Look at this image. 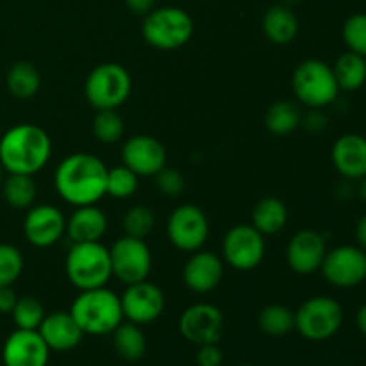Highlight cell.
<instances>
[{
	"mask_svg": "<svg viewBox=\"0 0 366 366\" xmlns=\"http://www.w3.org/2000/svg\"><path fill=\"white\" fill-rule=\"evenodd\" d=\"M107 167L89 152L64 157L54 172V186L64 202L75 207L92 206L106 197Z\"/></svg>",
	"mask_w": 366,
	"mask_h": 366,
	"instance_id": "6da1fadb",
	"label": "cell"
},
{
	"mask_svg": "<svg viewBox=\"0 0 366 366\" xmlns=\"http://www.w3.org/2000/svg\"><path fill=\"white\" fill-rule=\"evenodd\" d=\"M52 139L36 124H18L0 138V163L7 174L34 175L46 167Z\"/></svg>",
	"mask_w": 366,
	"mask_h": 366,
	"instance_id": "7a4b0ae2",
	"label": "cell"
},
{
	"mask_svg": "<svg viewBox=\"0 0 366 366\" xmlns=\"http://www.w3.org/2000/svg\"><path fill=\"white\" fill-rule=\"evenodd\" d=\"M84 335L106 336L111 335L124 322L120 297L106 286L93 290H82L70 307Z\"/></svg>",
	"mask_w": 366,
	"mask_h": 366,
	"instance_id": "3957f363",
	"label": "cell"
},
{
	"mask_svg": "<svg viewBox=\"0 0 366 366\" xmlns=\"http://www.w3.org/2000/svg\"><path fill=\"white\" fill-rule=\"evenodd\" d=\"M66 275L77 290L102 288L113 277L109 249L100 242L74 243L64 261Z\"/></svg>",
	"mask_w": 366,
	"mask_h": 366,
	"instance_id": "277c9868",
	"label": "cell"
},
{
	"mask_svg": "<svg viewBox=\"0 0 366 366\" xmlns=\"http://www.w3.org/2000/svg\"><path fill=\"white\" fill-rule=\"evenodd\" d=\"M193 18L181 7H157L145 14L142 24L143 39L157 50H177L192 39Z\"/></svg>",
	"mask_w": 366,
	"mask_h": 366,
	"instance_id": "5b68a950",
	"label": "cell"
},
{
	"mask_svg": "<svg viewBox=\"0 0 366 366\" xmlns=\"http://www.w3.org/2000/svg\"><path fill=\"white\" fill-rule=\"evenodd\" d=\"M292 88L297 100L310 109L331 106L340 93L332 66L320 59L302 61L293 71Z\"/></svg>",
	"mask_w": 366,
	"mask_h": 366,
	"instance_id": "8992f818",
	"label": "cell"
},
{
	"mask_svg": "<svg viewBox=\"0 0 366 366\" xmlns=\"http://www.w3.org/2000/svg\"><path fill=\"white\" fill-rule=\"evenodd\" d=\"M132 79L118 63H102L93 68L84 82V95L97 111L118 109L129 99Z\"/></svg>",
	"mask_w": 366,
	"mask_h": 366,
	"instance_id": "52a82bcc",
	"label": "cell"
},
{
	"mask_svg": "<svg viewBox=\"0 0 366 366\" xmlns=\"http://www.w3.org/2000/svg\"><path fill=\"white\" fill-rule=\"evenodd\" d=\"M343 307L338 300L325 295L304 300L295 311V329L310 342H325L340 331Z\"/></svg>",
	"mask_w": 366,
	"mask_h": 366,
	"instance_id": "ba28073f",
	"label": "cell"
},
{
	"mask_svg": "<svg viewBox=\"0 0 366 366\" xmlns=\"http://www.w3.org/2000/svg\"><path fill=\"white\" fill-rule=\"evenodd\" d=\"M267 252L264 236L252 224H239L229 229L222 242V254L225 263L239 272L257 268Z\"/></svg>",
	"mask_w": 366,
	"mask_h": 366,
	"instance_id": "9c48e42d",
	"label": "cell"
},
{
	"mask_svg": "<svg viewBox=\"0 0 366 366\" xmlns=\"http://www.w3.org/2000/svg\"><path fill=\"white\" fill-rule=\"evenodd\" d=\"M109 256L113 275L125 286L149 279L152 270V252L145 239L122 236L109 249Z\"/></svg>",
	"mask_w": 366,
	"mask_h": 366,
	"instance_id": "30bf717a",
	"label": "cell"
},
{
	"mask_svg": "<svg viewBox=\"0 0 366 366\" xmlns=\"http://www.w3.org/2000/svg\"><path fill=\"white\" fill-rule=\"evenodd\" d=\"M167 234L172 245L182 252H197L209 236V220L195 204H182L170 213Z\"/></svg>",
	"mask_w": 366,
	"mask_h": 366,
	"instance_id": "8fae6325",
	"label": "cell"
},
{
	"mask_svg": "<svg viewBox=\"0 0 366 366\" xmlns=\"http://www.w3.org/2000/svg\"><path fill=\"white\" fill-rule=\"evenodd\" d=\"M325 281L336 288H356L366 279V250L360 245H340L327 250L320 267Z\"/></svg>",
	"mask_w": 366,
	"mask_h": 366,
	"instance_id": "7c38bea8",
	"label": "cell"
},
{
	"mask_svg": "<svg viewBox=\"0 0 366 366\" xmlns=\"http://www.w3.org/2000/svg\"><path fill=\"white\" fill-rule=\"evenodd\" d=\"M225 327L224 313L207 302L193 304L179 318V332L193 345H209L222 340Z\"/></svg>",
	"mask_w": 366,
	"mask_h": 366,
	"instance_id": "4fadbf2b",
	"label": "cell"
},
{
	"mask_svg": "<svg viewBox=\"0 0 366 366\" xmlns=\"http://www.w3.org/2000/svg\"><path fill=\"white\" fill-rule=\"evenodd\" d=\"M122 311L127 322L136 325H147L156 322L164 311V295L159 286L149 281L127 285L120 297Z\"/></svg>",
	"mask_w": 366,
	"mask_h": 366,
	"instance_id": "5bb4252c",
	"label": "cell"
},
{
	"mask_svg": "<svg viewBox=\"0 0 366 366\" xmlns=\"http://www.w3.org/2000/svg\"><path fill=\"white\" fill-rule=\"evenodd\" d=\"M66 232V218L50 204H39V206L29 207L24 218V234L31 245L38 249L52 247L63 238Z\"/></svg>",
	"mask_w": 366,
	"mask_h": 366,
	"instance_id": "9a60e30c",
	"label": "cell"
},
{
	"mask_svg": "<svg viewBox=\"0 0 366 366\" xmlns=\"http://www.w3.org/2000/svg\"><path fill=\"white\" fill-rule=\"evenodd\" d=\"M122 159L139 177H152L167 167V149L154 136L136 134L125 142Z\"/></svg>",
	"mask_w": 366,
	"mask_h": 366,
	"instance_id": "2e32d148",
	"label": "cell"
},
{
	"mask_svg": "<svg viewBox=\"0 0 366 366\" xmlns=\"http://www.w3.org/2000/svg\"><path fill=\"white\" fill-rule=\"evenodd\" d=\"M325 254H327V243L324 236L311 229H302L290 239L286 261L295 274L310 275L320 270Z\"/></svg>",
	"mask_w": 366,
	"mask_h": 366,
	"instance_id": "e0dca14e",
	"label": "cell"
},
{
	"mask_svg": "<svg viewBox=\"0 0 366 366\" xmlns=\"http://www.w3.org/2000/svg\"><path fill=\"white\" fill-rule=\"evenodd\" d=\"M50 349L38 331L16 329L2 347L4 366H46Z\"/></svg>",
	"mask_w": 366,
	"mask_h": 366,
	"instance_id": "ac0fdd59",
	"label": "cell"
},
{
	"mask_svg": "<svg viewBox=\"0 0 366 366\" xmlns=\"http://www.w3.org/2000/svg\"><path fill=\"white\" fill-rule=\"evenodd\" d=\"M224 279V261L213 252L197 250L182 268V281L193 293H211Z\"/></svg>",
	"mask_w": 366,
	"mask_h": 366,
	"instance_id": "d6986e66",
	"label": "cell"
},
{
	"mask_svg": "<svg viewBox=\"0 0 366 366\" xmlns=\"http://www.w3.org/2000/svg\"><path fill=\"white\" fill-rule=\"evenodd\" d=\"M331 159L340 175L360 181L366 175V138L361 134H343L335 142Z\"/></svg>",
	"mask_w": 366,
	"mask_h": 366,
	"instance_id": "ffe728a7",
	"label": "cell"
},
{
	"mask_svg": "<svg viewBox=\"0 0 366 366\" xmlns=\"http://www.w3.org/2000/svg\"><path fill=\"white\" fill-rule=\"evenodd\" d=\"M38 332L45 340L46 347L56 352L75 349L84 336L70 311H54V313L45 315Z\"/></svg>",
	"mask_w": 366,
	"mask_h": 366,
	"instance_id": "44dd1931",
	"label": "cell"
},
{
	"mask_svg": "<svg viewBox=\"0 0 366 366\" xmlns=\"http://www.w3.org/2000/svg\"><path fill=\"white\" fill-rule=\"evenodd\" d=\"M107 231V217L97 204L81 206L66 222V234L71 243L100 242Z\"/></svg>",
	"mask_w": 366,
	"mask_h": 366,
	"instance_id": "7402d4cb",
	"label": "cell"
},
{
	"mask_svg": "<svg viewBox=\"0 0 366 366\" xmlns=\"http://www.w3.org/2000/svg\"><path fill=\"white\" fill-rule=\"evenodd\" d=\"M263 34L274 45H288L299 34V18L292 7L285 4H275L263 16Z\"/></svg>",
	"mask_w": 366,
	"mask_h": 366,
	"instance_id": "603a6c76",
	"label": "cell"
},
{
	"mask_svg": "<svg viewBox=\"0 0 366 366\" xmlns=\"http://www.w3.org/2000/svg\"><path fill=\"white\" fill-rule=\"evenodd\" d=\"M288 224V207L277 197H263L252 209V225L263 236L281 232Z\"/></svg>",
	"mask_w": 366,
	"mask_h": 366,
	"instance_id": "cb8c5ba5",
	"label": "cell"
},
{
	"mask_svg": "<svg viewBox=\"0 0 366 366\" xmlns=\"http://www.w3.org/2000/svg\"><path fill=\"white\" fill-rule=\"evenodd\" d=\"M7 92L18 100H31L41 88V75L29 61H18L7 71Z\"/></svg>",
	"mask_w": 366,
	"mask_h": 366,
	"instance_id": "d4e9b609",
	"label": "cell"
},
{
	"mask_svg": "<svg viewBox=\"0 0 366 366\" xmlns=\"http://www.w3.org/2000/svg\"><path fill=\"white\" fill-rule=\"evenodd\" d=\"M111 335H113L114 350L122 360L129 363L142 360L147 350V340L139 325L132 322H122Z\"/></svg>",
	"mask_w": 366,
	"mask_h": 366,
	"instance_id": "484cf974",
	"label": "cell"
},
{
	"mask_svg": "<svg viewBox=\"0 0 366 366\" xmlns=\"http://www.w3.org/2000/svg\"><path fill=\"white\" fill-rule=\"evenodd\" d=\"M332 71H335L340 89L356 92V89L363 88L366 82V57L347 50L336 59Z\"/></svg>",
	"mask_w": 366,
	"mask_h": 366,
	"instance_id": "4316f807",
	"label": "cell"
},
{
	"mask_svg": "<svg viewBox=\"0 0 366 366\" xmlns=\"http://www.w3.org/2000/svg\"><path fill=\"white\" fill-rule=\"evenodd\" d=\"M302 113L293 100H279L268 107L264 114V125L272 134L286 136L300 127Z\"/></svg>",
	"mask_w": 366,
	"mask_h": 366,
	"instance_id": "83f0119b",
	"label": "cell"
},
{
	"mask_svg": "<svg viewBox=\"0 0 366 366\" xmlns=\"http://www.w3.org/2000/svg\"><path fill=\"white\" fill-rule=\"evenodd\" d=\"M4 200L14 209H29L34 204L38 195V186H36L32 175L9 174V177L2 182Z\"/></svg>",
	"mask_w": 366,
	"mask_h": 366,
	"instance_id": "f1b7e54d",
	"label": "cell"
},
{
	"mask_svg": "<svg viewBox=\"0 0 366 366\" xmlns=\"http://www.w3.org/2000/svg\"><path fill=\"white\" fill-rule=\"evenodd\" d=\"M259 329L268 336H286L295 329V311L282 304H270L263 307L257 318Z\"/></svg>",
	"mask_w": 366,
	"mask_h": 366,
	"instance_id": "f546056e",
	"label": "cell"
},
{
	"mask_svg": "<svg viewBox=\"0 0 366 366\" xmlns=\"http://www.w3.org/2000/svg\"><path fill=\"white\" fill-rule=\"evenodd\" d=\"M92 132L100 143L104 145H111L122 139L125 132L124 118L117 113V109H104L99 111L93 118Z\"/></svg>",
	"mask_w": 366,
	"mask_h": 366,
	"instance_id": "4dcf8cb0",
	"label": "cell"
},
{
	"mask_svg": "<svg viewBox=\"0 0 366 366\" xmlns=\"http://www.w3.org/2000/svg\"><path fill=\"white\" fill-rule=\"evenodd\" d=\"M138 177L131 168L125 164L107 168V182H106V195H111L113 199H129L138 192Z\"/></svg>",
	"mask_w": 366,
	"mask_h": 366,
	"instance_id": "1f68e13d",
	"label": "cell"
},
{
	"mask_svg": "<svg viewBox=\"0 0 366 366\" xmlns=\"http://www.w3.org/2000/svg\"><path fill=\"white\" fill-rule=\"evenodd\" d=\"M11 315H13V320L14 324H16V329L38 331L43 318H45V307H43V304L32 295L18 297Z\"/></svg>",
	"mask_w": 366,
	"mask_h": 366,
	"instance_id": "d6a6232c",
	"label": "cell"
},
{
	"mask_svg": "<svg viewBox=\"0 0 366 366\" xmlns=\"http://www.w3.org/2000/svg\"><path fill=\"white\" fill-rule=\"evenodd\" d=\"M154 224H156V217H154L152 209L149 206H143V204L129 207L124 214V220H122L125 236L139 239H145L152 232Z\"/></svg>",
	"mask_w": 366,
	"mask_h": 366,
	"instance_id": "836d02e7",
	"label": "cell"
},
{
	"mask_svg": "<svg viewBox=\"0 0 366 366\" xmlns=\"http://www.w3.org/2000/svg\"><path fill=\"white\" fill-rule=\"evenodd\" d=\"M25 261L20 249L9 243H0V288L13 286L24 272Z\"/></svg>",
	"mask_w": 366,
	"mask_h": 366,
	"instance_id": "e575fe53",
	"label": "cell"
},
{
	"mask_svg": "<svg viewBox=\"0 0 366 366\" xmlns=\"http://www.w3.org/2000/svg\"><path fill=\"white\" fill-rule=\"evenodd\" d=\"M342 36L350 52L366 57V13H356L347 18Z\"/></svg>",
	"mask_w": 366,
	"mask_h": 366,
	"instance_id": "d590c367",
	"label": "cell"
},
{
	"mask_svg": "<svg viewBox=\"0 0 366 366\" xmlns=\"http://www.w3.org/2000/svg\"><path fill=\"white\" fill-rule=\"evenodd\" d=\"M156 184L159 192L167 197H179L184 192V177L179 170L175 168L164 167L163 170L156 174Z\"/></svg>",
	"mask_w": 366,
	"mask_h": 366,
	"instance_id": "8d00e7d4",
	"label": "cell"
},
{
	"mask_svg": "<svg viewBox=\"0 0 366 366\" xmlns=\"http://www.w3.org/2000/svg\"><path fill=\"white\" fill-rule=\"evenodd\" d=\"M224 354L218 349V343H209V345H200L197 352V365L199 366H222Z\"/></svg>",
	"mask_w": 366,
	"mask_h": 366,
	"instance_id": "74e56055",
	"label": "cell"
},
{
	"mask_svg": "<svg viewBox=\"0 0 366 366\" xmlns=\"http://www.w3.org/2000/svg\"><path fill=\"white\" fill-rule=\"evenodd\" d=\"M302 124L306 125L307 131L322 132L327 127V117L320 109H313L306 118H302Z\"/></svg>",
	"mask_w": 366,
	"mask_h": 366,
	"instance_id": "f35d334b",
	"label": "cell"
},
{
	"mask_svg": "<svg viewBox=\"0 0 366 366\" xmlns=\"http://www.w3.org/2000/svg\"><path fill=\"white\" fill-rule=\"evenodd\" d=\"M16 300L18 297L16 293H14L13 286H2V288H0V313H11L14 304H16Z\"/></svg>",
	"mask_w": 366,
	"mask_h": 366,
	"instance_id": "ab89813d",
	"label": "cell"
},
{
	"mask_svg": "<svg viewBox=\"0 0 366 366\" xmlns=\"http://www.w3.org/2000/svg\"><path fill=\"white\" fill-rule=\"evenodd\" d=\"M156 0H125V6L134 14H147L154 9Z\"/></svg>",
	"mask_w": 366,
	"mask_h": 366,
	"instance_id": "60d3db41",
	"label": "cell"
},
{
	"mask_svg": "<svg viewBox=\"0 0 366 366\" xmlns=\"http://www.w3.org/2000/svg\"><path fill=\"white\" fill-rule=\"evenodd\" d=\"M356 239H357V245H360L363 250H366V214L365 217H361L360 222H357Z\"/></svg>",
	"mask_w": 366,
	"mask_h": 366,
	"instance_id": "b9f144b4",
	"label": "cell"
},
{
	"mask_svg": "<svg viewBox=\"0 0 366 366\" xmlns=\"http://www.w3.org/2000/svg\"><path fill=\"white\" fill-rule=\"evenodd\" d=\"M356 324H357V329L361 331V335L366 336V304H363V306L360 307V311H357Z\"/></svg>",
	"mask_w": 366,
	"mask_h": 366,
	"instance_id": "7bdbcfd3",
	"label": "cell"
},
{
	"mask_svg": "<svg viewBox=\"0 0 366 366\" xmlns=\"http://www.w3.org/2000/svg\"><path fill=\"white\" fill-rule=\"evenodd\" d=\"M360 197L366 202V175L363 179H360Z\"/></svg>",
	"mask_w": 366,
	"mask_h": 366,
	"instance_id": "ee69618b",
	"label": "cell"
},
{
	"mask_svg": "<svg viewBox=\"0 0 366 366\" xmlns=\"http://www.w3.org/2000/svg\"><path fill=\"white\" fill-rule=\"evenodd\" d=\"M4 167H2V163H0V186H2V182H4Z\"/></svg>",
	"mask_w": 366,
	"mask_h": 366,
	"instance_id": "f6af8a7d",
	"label": "cell"
},
{
	"mask_svg": "<svg viewBox=\"0 0 366 366\" xmlns=\"http://www.w3.org/2000/svg\"><path fill=\"white\" fill-rule=\"evenodd\" d=\"M242 366H256V365H242Z\"/></svg>",
	"mask_w": 366,
	"mask_h": 366,
	"instance_id": "bcb514c9",
	"label": "cell"
}]
</instances>
